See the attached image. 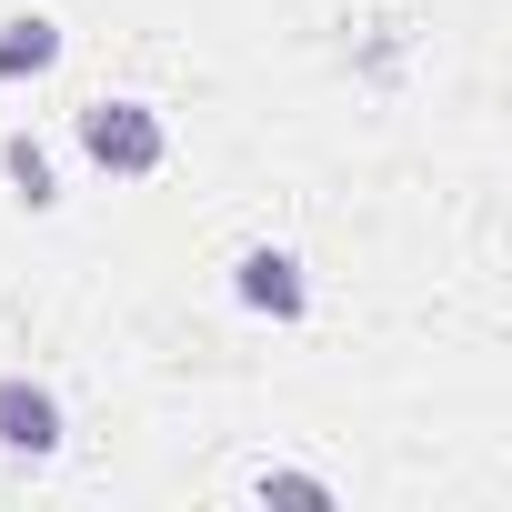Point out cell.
<instances>
[{
    "instance_id": "obj_6",
    "label": "cell",
    "mask_w": 512,
    "mask_h": 512,
    "mask_svg": "<svg viewBox=\"0 0 512 512\" xmlns=\"http://www.w3.org/2000/svg\"><path fill=\"white\" fill-rule=\"evenodd\" d=\"M262 502H332V482H312V472H262Z\"/></svg>"
},
{
    "instance_id": "obj_4",
    "label": "cell",
    "mask_w": 512,
    "mask_h": 512,
    "mask_svg": "<svg viewBox=\"0 0 512 512\" xmlns=\"http://www.w3.org/2000/svg\"><path fill=\"white\" fill-rule=\"evenodd\" d=\"M61 71V21L51 11H11L0 21V81H41Z\"/></svg>"
},
{
    "instance_id": "obj_1",
    "label": "cell",
    "mask_w": 512,
    "mask_h": 512,
    "mask_svg": "<svg viewBox=\"0 0 512 512\" xmlns=\"http://www.w3.org/2000/svg\"><path fill=\"white\" fill-rule=\"evenodd\" d=\"M71 141H81V161H91L101 181H151V171L171 161V131H161V111H151V101H131V91H101V101H81V111H71Z\"/></svg>"
},
{
    "instance_id": "obj_3",
    "label": "cell",
    "mask_w": 512,
    "mask_h": 512,
    "mask_svg": "<svg viewBox=\"0 0 512 512\" xmlns=\"http://www.w3.org/2000/svg\"><path fill=\"white\" fill-rule=\"evenodd\" d=\"M61 392L31 382V372H0V452H21V462H51L61 452Z\"/></svg>"
},
{
    "instance_id": "obj_2",
    "label": "cell",
    "mask_w": 512,
    "mask_h": 512,
    "mask_svg": "<svg viewBox=\"0 0 512 512\" xmlns=\"http://www.w3.org/2000/svg\"><path fill=\"white\" fill-rule=\"evenodd\" d=\"M231 292H241V312H262V322H302L312 312V272H302V251H282V241H251L231 262Z\"/></svg>"
},
{
    "instance_id": "obj_5",
    "label": "cell",
    "mask_w": 512,
    "mask_h": 512,
    "mask_svg": "<svg viewBox=\"0 0 512 512\" xmlns=\"http://www.w3.org/2000/svg\"><path fill=\"white\" fill-rule=\"evenodd\" d=\"M0 181H11V201H21V211H51V201H61V171H51V151H41L31 131L0 141Z\"/></svg>"
}]
</instances>
